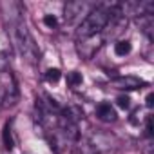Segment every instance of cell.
<instances>
[{"instance_id": "ba28073f", "label": "cell", "mask_w": 154, "mask_h": 154, "mask_svg": "<svg viewBox=\"0 0 154 154\" xmlns=\"http://www.w3.org/2000/svg\"><path fill=\"white\" fill-rule=\"evenodd\" d=\"M62 116H65L67 120H71L74 123H78L80 120H84V111L78 105H69V107L62 109Z\"/></svg>"}, {"instance_id": "2e32d148", "label": "cell", "mask_w": 154, "mask_h": 154, "mask_svg": "<svg viewBox=\"0 0 154 154\" xmlns=\"http://www.w3.org/2000/svg\"><path fill=\"white\" fill-rule=\"evenodd\" d=\"M152 149H154L152 140H150V138H147V140H145V143H143V147H141V154H152Z\"/></svg>"}, {"instance_id": "8fae6325", "label": "cell", "mask_w": 154, "mask_h": 154, "mask_svg": "<svg viewBox=\"0 0 154 154\" xmlns=\"http://www.w3.org/2000/svg\"><path fill=\"white\" fill-rule=\"evenodd\" d=\"M82 82H84L82 72H78V71H71V72H67V85H69V87H78Z\"/></svg>"}, {"instance_id": "e0dca14e", "label": "cell", "mask_w": 154, "mask_h": 154, "mask_svg": "<svg viewBox=\"0 0 154 154\" xmlns=\"http://www.w3.org/2000/svg\"><path fill=\"white\" fill-rule=\"evenodd\" d=\"M145 132H147V138H152V132H154V129H152V116H147V120H145Z\"/></svg>"}, {"instance_id": "30bf717a", "label": "cell", "mask_w": 154, "mask_h": 154, "mask_svg": "<svg viewBox=\"0 0 154 154\" xmlns=\"http://www.w3.org/2000/svg\"><path fill=\"white\" fill-rule=\"evenodd\" d=\"M131 51H132V45H131L129 40H118V42L114 44V53H116L118 56H125V54H129Z\"/></svg>"}, {"instance_id": "9a60e30c", "label": "cell", "mask_w": 154, "mask_h": 154, "mask_svg": "<svg viewBox=\"0 0 154 154\" xmlns=\"http://www.w3.org/2000/svg\"><path fill=\"white\" fill-rule=\"evenodd\" d=\"M44 24H45L47 27H51V29H53V27H56V26H58V20H56V17H54V15H45V17H44Z\"/></svg>"}, {"instance_id": "3957f363", "label": "cell", "mask_w": 154, "mask_h": 154, "mask_svg": "<svg viewBox=\"0 0 154 154\" xmlns=\"http://www.w3.org/2000/svg\"><path fill=\"white\" fill-rule=\"evenodd\" d=\"M105 38L98 33V35H93V36H87V38H82L76 44V53L82 60H91L103 45Z\"/></svg>"}, {"instance_id": "5bb4252c", "label": "cell", "mask_w": 154, "mask_h": 154, "mask_svg": "<svg viewBox=\"0 0 154 154\" xmlns=\"http://www.w3.org/2000/svg\"><path fill=\"white\" fill-rule=\"evenodd\" d=\"M9 69V56L6 53H0V74Z\"/></svg>"}, {"instance_id": "6da1fadb", "label": "cell", "mask_w": 154, "mask_h": 154, "mask_svg": "<svg viewBox=\"0 0 154 154\" xmlns=\"http://www.w3.org/2000/svg\"><path fill=\"white\" fill-rule=\"evenodd\" d=\"M13 40H15V44H17L20 54H22L27 62H31V63H36V62H38L40 51H38V47H36V44H35L33 35H31L29 29L26 27V24L18 22V24L13 26Z\"/></svg>"}, {"instance_id": "5b68a950", "label": "cell", "mask_w": 154, "mask_h": 154, "mask_svg": "<svg viewBox=\"0 0 154 154\" xmlns=\"http://www.w3.org/2000/svg\"><path fill=\"white\" fill-rule=\"evenodd\" d=\"M58 127H60V131L63 132V136L67 138V140H71V141H78V138H80V129H78V123H74V122H71V120H67L65 116H58Z\"/></svg>"}, {"instance_id": "7c38bea8", "label": "cell", "mask_w": 154, "mask_h": 154, "mask_svg": "<svg viewBox=\"0 0 154 154\" xmlns=\"http://www.w3.org/2000/svg\"><path fill=\"white\" fill-rule=\"evenodd\" d=\"M60 78H62V71H60L58 67H51V69L45 71V80H47L49 84H56Z\"/></svg>"}, {"instance_id": "9c48e42d", "label": "cell", "mask_w": 154, "mask_h": 154, "mask_svg": "<svg viewBox=\"0 0 154 154\" xmlns=\"http://www.w3.org/2000/svg\"><path fill=\"white\" fill-rule=\"evenodd\" d=\"M2 140H4V147L8 150H11L15 147V134H13V127H11V122H8L4 125V132H2Z\"/></svg>"}, {"instance_id": "ffe728a7", "label": "cell", "mask_w": 154, "mask_h": 154, "mask_svg": "<svg viewBox=\"0 0 154 154\" xmlns=\"http://www.w3.org/2000/svg\"><path fill=\"white\" fill-rule=\"evenodd\" d=\"M145 102H147V107H152V105H154V94H152V93H149Z\"/></svg>"}, {"instance_id": "7a4b0ae2", "label": "cell", "mask_w": 154, "mask_h": 154, "mask_svg": "<svg viewBox=\"0 0 154 154\" xmlns=\"http://www.w3.org/2000/svg\"><path fill=\"white\" fill-rule=\"evenodd\" d=\"M109 20H111V11L103 9V8H96V9H93V11L84 18V22L78 26L76 36H78V40H82V38L98 35V33L109 24Z\"/></svg>"}, {"instance_id": "ac0fdd59", "label": "cell", "mask_w": 154, "mask_h": 154, "mask_svg": "<svg viewBox=\"0 0 154 154\" xmlns=\"http://www.w3.org/2000/svg\"><path fill=\"white\" fill-rule=\"evenodd\" d=\"M129 122H131L132 125H138V123H140V109H136V111H134V112L131 114Z\"/></svg>"}, {"instance_id": "277c9868", "label": "cell", "mask_w": 154, "mask_h": 154, "mask_svg": "<svg viewBox=\"0 0 154 154\" xmlns=\"http://www.w3.org/2000/svg\"><path fill=\"white\" fill-rule=\"evenodd\" d=\"M111 85L114 89H120V91H134V89L145 87L147 82L136 78V76H118V78L111 80Z\"/></svg>"}, {"instance_id": "52a82bcc", "label": "cell", "mask_w": 154, "mask_h": 154, "mask_svg": "<svg viewBox=\"0 0 154 154\" xmlns=\"http://www.w3.org/2000/svg\"><path fill=\"white\" fill-rule=\"evenodd\" d=\"M96 116H98V120H102L105 123H112V122L118 120V114H116L114 107L111 103H107V102H103V103H100L96 107Z\"/></svg>"}, {"instance_id": "4fadbf2b", "label": "cell", "mask_w": 154, "mask_h": 154, "mask_svg": "<svg viewBox=\"0 0 154 154\" xmlns=\"http://www.w3.org/2000/svg\"><path fill=\"white\" fill-rule=\"evenodd\" d=\"M116 103H118V107H122V109H129V107H131V98H129L127 94H120V96L116 98Z\"/></svg>"}, {"instance_id": "8992f818", "label": "cell", "mask_w": 154, "mask_h": 154, "mask_svg": "<svg viewBox=\"0 0 154 154\" xmlns=\"http://www.w3.org/2000/svg\"><path fill=\"white\" fill-rule=\"evenodd\" d=\"M85 8H87L85 2H67V4L63 6V20H65L67 24L74 22L76 18H78V17L85 11Z\"/></svg>"}, {"instance_id": "d6986e66", "label": "cell", "mask_w": 154, "mask_h": 154, "mask_svg": "<svg viewBox=\"0 0 154 154\" xmlns=\"http://www.w3.org/2000/svg\"><path fill=\"white\" fill-rule=\"evenodd\" d=\"M80 154H100V152L96 150V147H82Z\"/></svg>"}]
</instances>
